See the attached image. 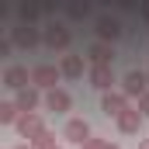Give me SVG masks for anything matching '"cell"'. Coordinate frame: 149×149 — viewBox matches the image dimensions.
<instances>
[{
	"mask_svg": "<svg viewBox=\"0 0 149 149\" xmlns=\"http://www.w3.org/2000/svg\"><path fill=\"white\" fill-rule=\"evenodd\" d=\"M97 31H101V35L108 38V35H118V31H121V24H118V17H97Z\"/></svg>",
	"mask_w": 149,
	"mask_h": 149,
	"instance_id": "obj_1",
	"label": "cell"
},
{
	"mask_svg": "<svg viewBox=\"0 0 149 149\" xmlns=\"http://www.w3.org/2000/svg\"><path fill=\"white\" fill-rule=\"evenodd\" d=\"M125 83H128V90L135 94V90H142V83H146V76H142V73H128V80H125Z\"/></svg>",
	"mask_w": 149,
	"mask_h": 149,
	"instance_id": "obj_2",
	"label": "cell"
},
{
	"mask_svg": "<svg viewBox=\"0 0 149 149\" xmlns=\"http://www.w3.org/2000/svg\"><path fill=\"white\" fill-rule=\"evenodd\" d=\"M24 70H10V73H7V87H21V80H24Z\"/></svg>",
	"mask_w": 149,
	"mask_h": 149,
	"instance_id": "obj_3",
	"label": "cell"
},
{
	"mask_svg": "<svg viewBox=\"0 0 149 149\" xmlns=\"http://www.w3.org/2000/svg\"><path fill=\"white\" fill-rule=\"evenodd\" d=\"M111 56H114L111 49H104V45H94V59H97V63H108Z\"/></svg>",
	"mask_w": 149,
	"mask_h": 149,
	"instance_id": "obj_4",
	"label": "cell"
},
{
	"mask_svg": "<svg viewBox=\"0 0 149 149\" xmlns=\"http://www.w3.org/2000/svg\"><path fill=\"white\" fill-rule=\"evenodd\" d=\"M70 135H73V139L87 135V125H83V121H73V125H70Z\"/></svg>",
	"mask_w": 149,
	"mask_h": 149,
	"instance_id": "obj_5",
	"label": "cell"
},
{
	"mask_svg": "<svg viewBox=\"0 0 149 149\" xmlns=\"http://www.w3.org/2000/svg\"><path fill=\"white\" fill-rule=\"evenodd\" d=\"M49 104H52V108H66V97H63V94H52Z\"/></svg>",
	"mask_w": 149,
	"mask_h": 149,
	"instance_id": "obj_6",
	"label": "cell"
},
{
	"mask_svg": "<svg viewBox=\"0 0 149 149\" xmlns=\"http://www.w3.org/2000/svg\"><path fill=\"white\" fill-rule=\"evenodd\" d=\"M0 118L10 121V118H14V108H10V104H0Z\"/></svg>",
	"mask_w": 149,
	"mask_h": 149,
	"instance_id": "obj_7",
	"label": "cell"
},
{
	"mask_svg": "<svg viewBox=\"0 0 149 149\" xmlns=\"http://www.w3.org/2000/svg\"><path fill=\"white\" fill-rule=\"evenodd\" d=\"M118 108H121V101H118V97H114V101H111V97L104 101V111H118Z\"/></svg>",
	"mask_w": 149,
	"mask_h": 149,
	"instance_id": "obj_8",
	"label": "cell"
}]
</instances>
